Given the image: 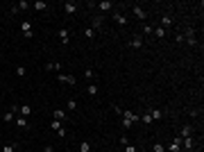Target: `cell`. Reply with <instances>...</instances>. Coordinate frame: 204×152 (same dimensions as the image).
Returning a JSON list of instances; mask_svg holds the SVG:
<instances>
[{"instance_id":"obj_20","label":"cell","mask_w":204,"mask_h":152,"mask_svg":"<svg viewBox=\"0 0 204 152\" xmlns=\"http://www.w3.org/2000/svg\"><path fill=\"white\" fill-rule=\"evenodd\" d=\"M50 127H52V132L57 134V132H59V129H64V123H61V120H55V118H52V123H50Z\"/></svg>"},{"instance_id":"obj_9","label":"cell","mask_w":204,"mask_h":152,"mask_svg":"<svg viewBox=\"0 0 204 152\" xmlns=\"http://www.w3.org/2000/svg\"><path fill=\"white\" fill-rule=\"evenodd\" d=\"M45 71H50V73L55 71V73H59V71H61V64H59V61H48V64H45Z\"/></svg>"},{"instance_id":"obj_19","label":"cell","mask_w":204,"mask_h":152,"mask_svg":"<svg viewBox=\"0 0 204 152\" xmlns=\"http://www.w3.org/2000/svg\"><path fill=\"white\" fill-rule=\"evenodd\" d=\"M193 145H195V141H193V136H186V139H184V150H193Z\"/></svg>"},{"instance_id":"obj_3","label":"cell","mask_w":204,"mask_h":152,"mask_svg":"<svg viewBox=\"0 0 204 152\" xmlns=\"http://www.w3.org/2000/svg\"><path fill=\"white\" fill-rule=\"evenodd\" d=\"M91 23H93L91 27L98 32V30H102V27H104V18H102L100 14H93V16H91Z\"/></svg>"},{"instance_id":"obj_17","label":"cell","mask_w":204,"mask_h":152,"mask_svg":"<svg viewBox=\"0 0 204 152\" xmlns=\"http://www.w3.org/2000/svg\"><path fill=\"white\" fill-rule=\"evenodd\" d=\"M86 91H89V96H91V98H95V96H98V91H100V89H98V84H95V82H91V84H89V89H86Z\"/></svg>"},{"instance_id":"obj_11","label":"cell","mask_w":204,"mask_h":152,"mask_svg":"<svg viewBox=\"0 0 204 152\" xmlns=\"http://www.w3.org/2000/svg\"><path fill=\"white\" fill-rule=\"evenodd\" d=\"M132 9H134V16L139 18V21H145V18H148V14H145V12H143V9H141L139 5H134Z\"/></svg>"},{"instance_id":"obj_22","label":"cell","mask_w":204,"mask_h":152,"mask_svg":"<svg viewBox=\"0 0 204 152\" xmlns=\"http://www.w3.org/2000/svg\"><path fill=\"white\" fill-rule=\"evenodd\" d=\"M150 116H152V120H161V118H163V111H161V109H152Z\"/></svg>"},{"instance_id":"obj_7","label":"cell","mask_w":204,"mask_h":152,"mask_svg":"<svg viewBox=\"0 0 204 152\" xmlns=\"http://www.w3.org/2000/svg\"><path fill=\"white\" fill-rule=\"evenodd\" d=\"M95 7H98V9H100V12H111V9H113L116 5L111 3V0H109V3H107V0H104V3H98V5H95Z\"/></svg>"},{"instance_id":"obj_35","label":"cell","mask_w":204,"mask_h":152,"mask_svg":"<svg viewBox=\"0 0 204 152\" xmlns=\"http://www.w3.org/2000/svg\"><path fill=\"white\" fill-rule=\"evenodd\" d=\"M175 41H177V43H184V34H175Z\"/></svg>"},{"instance_id":"obj_31","label":"cell","mask_w":204,"mask_h":152,"mask_svg":"<svg viewBox=\"0 0 204 152\" xmlns=\"http://www.w3.org/2000/svg\"><path fill=\"white\" fill-rule=\"evenodd\" d=\"M152 152H163V145H161V143H154V145H152Z\"/></svg>"},{"instance_id":"obj_14","label":"cell","mask_w":204,"mask_h":152,"mask_svg":"<svg viewBox=\"0 0 204 152\" xmlns=\"http://www.w3.org/2000/svg\"><path fill=\"white\" fill-rule=\"evenodd\" d=\"M64 12L66 14H75L77 12V3H64Z\"/></svg>"},{"instance_id":"obj_12","label":"cell","mask_w":204,"mask_h":152,"mask_svg":"<svg viewBox=\"0 0 204 152\" xmlns=\"http://www.w3.org/2000/svg\"><path fill=\"white\" fill-rule=\"evenodd\" d=\"M191 134H193V127H191V125H184V127L179 129L177 136H179V139H186V136H191Z\"/></svg>"},{"instance_id":"obj_30","label":"cell","mask_w":204,"mask_h":152,"mask_svg":"<svg viewBox=\"0 0 204 152\" xmlns=\"http://www.w3.org/2000/svg\"><path fill=\"white\" fill-rule=\"evenodd\" d=\"M68 109H71V111H75V109H77V100H73V98L68 100Z\"/></svg>"},{"instance_id":"obj_18","label":"cell","mask_w":204,"mask_h":152,"mask_svg":"<svg viewBox=\"0 0 204 152\" xmlns=\"http://www.w3.org/2000/svg\"><path fill=\"white\" fill-rule=\"evenodd\" d=\"M170 25H172V16H170V14H166V16L161 18V27L166 30V27H170Z\"/></svg>"},{"instance_id":"obj_36","label":"cell","mask_w":204,"mask_h":152,"mask_svg":"<svg viewBox=\"0 0 204 152\" xmlns=\"http://www.w3.org/2000/svg\"><path fill=\"white\" fill-rule=\"evenodd\" d=\"M43 152H55V150H52V148H50V145H48V148H45V150H43Z\"/></svg>"},{"instance_id":"obj_27","label":"cell","mask_w":204,"mask_h":152,"mask_svg":"<svg viewBox=\"0 0 204 152\" xmlns=\"http://www.w3.org/2000/svg\"><path fill=\"white\" fill-rule=\"evenodd\" d=\"M84 36H86V39H93V36H95V30H93V27H86V30H84Z\"/></svg>"},{"instance_id":"obj_23","label":"cell","mask_w":204,"mask_h":152,"mask_svg":"<svg viewBox=\"0 0 204 152\" xmlns=\"http://www.w3.org/2000/svg\"><path fill=\"white\" fill-rule=\"evenodd\" d=\"M84 77L93 82V80H95V71H93V68H84Z\"/></svg>"},{"instance_id":"obj_37","label":"cell","mask_w":204,"mask_h":152,"mask_svg":"<svg viewBox=\"0 0 204 152\" xmlns=\"http://www.w3.org/2000/svg\"><path fill=\"white\" fill-rule=\"evenodd\" d=\"M179 152H188V150H179Z\"/></svg>"},{"instance_id":"obj_25","label":"cell","mask_w":204,"mask_h":152,"mask_svg":"<svg viewBox=\"0 0 204 152\" xmlns=\"http://www.w3.org/2000/svg\"><path fill=\"white\" fill-rule=\"evenodd\" d=\"M14 118H16V113H14V111H7L5 116H3V120H5V123H14Z\"/></svg>"},{"instance_id":"obj_34","label":"cell","mask_w":204,"mask_h":152,"mask_svg":"<svg viewBox=\"0 0 204 152\" xmlns=\"http://www.w3.org/2000/svg\"><path fill=\"white\" fill-rule=\"evenodd\" d=\"M125 152H136V148L132 143H127V145H125Z\"/></svg>"},{"instance_id":"obj_2","label":"cell","mask_w":204,"mask_h":152,"mask_svg":"<svg viewBox=\"0 0 204 152\" xmlns=\"http://www.w3.org/2000/svg\"><path fill=\"white\" fill-rule=\"evenodd\" d=\"M57 80H59L61 84H68V86H75V84H77L75 75H68V73H59V75H57Z\"/></svg>"},{"instance_id":"obj_15","label":"cell","mask_w":204,"mask_h":152,"mask_svg":"<svg viewBox=\"0 0 204 152\" xmlns=\"http://www.w3.org/2000/svg\"><path fill=\"white\" fill-rule=\"evenodd\" d=\"M52 116H55V120H61V123H64V120L68 118V116H66V111H64V109H55V113H52Z\"/></svg>"},{"instance_id":"obj_6","label":"cell","mask_w":204,"mask_h":152,"mask_svg":"<svg viewBox=\"0 0 204 152\" xmlns=\"http://www.w3.org/2000/svg\"><path fill=\"white\" fill-rule=\"evenodd\" d=\"M145 45V41H143V36H134V39L129 41V48H134V50H141Z\"/></svg>"},{"instance_id":"obj_8","label":"cell","mask_w":204,"mask_h":152,"mask_svg":"<svg viewBox=\"0 0 204 152\" xmlns=\"http://www.w3.org/2000/svg\"><path fill=\"white\" fill-rule=\"evenodd\" d=\"M18 113H21L23 118L32 116V107H30V104H21V107H18Z\"/></svg>"},{"instance_id":"obj_10","label":"cell","mask_w":204,"mask_h":152,"mask_svg":"<svg viewBox=\"0 0 204 152\" xmlns=\"http://www.w3.org/2000/svg\"><path fill=\"white\" fill-rule=\"evenodd\" d=\"M113 21L118 23V25H127V16L120 14V12H113Z\"/></svg>"},{"instance_id":"obj_32","label":"cell","mask_w":204,"mask_h":152,"mask_svg":"<svg viewBox=\"0 0 204 152\" xmlns=\"http://www.w3.org/2000/svg\"><path fill=\"white\" fill-rule=\"evenodd\" d=\"M3 152H16V145H3Z\"/></svg>"},{"instance_id":"obj_29","label":"cell","mask_w":204,"mask_h":152,"mask_svg":"<svg viewBox=\"0 0 204 152\" xmlns=\"http://www.w3.org/2000/svg\"><path fill=\"white\" fill-rule=\"evenodd\" d=\"M141 120L145 123V125H150V123H152V116H150V113H143V116H141Z\"/></svg>"},{"instance_id":"obj_33","label":"cell","mask_w":204,"mask_h":152,"mask_svg":"<svg viewBox=\"0 0 204 152\" xmlns=\"http://www.w3.org/2000/svg\"><path fill=\"white\" fill-rule=\"evenodd\" d=\"M152 30H154L152 25H143V32H145V34H152Z\"/></svg>"},{"instance_id":"obj_24","label":"cell","mask_w":204,"mask_h":152,"mask_svg":"<svg viewBox=\"0 0 204 152\" xmlns=\"http://www.w3.org/2000/svg\"><path fill=\"white\" fill-rule=\"evenodd\" d=\"M14 7L18 9V12H23V9H27V7H30V3H27V0H21V3H16Z\"/></svg>"},{"instance_id":"obj_26","label":"cell","mask_w":204,"mask_h":152,"mask_svg":"<svg viewBox=\"0 0 204 152\" xmlns=\"http://www.w3.org/2000/svg\"><path fill=\"white\" fill-rule=\"evenodd\" d=\"M80 152H91V143H89V141H82V143H80Z\"/></svg>"},{"instance_id":"obj_4","label":"cell","mask_w":204,"mask_h":152,"mask_svg":"<svg viewBox=\"0 0 204 152\" xmlns=\"http://www.w3.org/2000/svg\"><path fill=\"white\" fill-rule=\"evenodd\" d=\"M21 32H23L25 39H32V36H34V32H32V23H30V21H23V23H21Z\"/></svg>"},{"instance_id":"obj_16","label":"cell","mask_w":204,"mask_h":152,"mask_svg":"<svg viewBox=\"0 0 204 152\" xmlns=\"http://www.w3.org/2000/svg\"><path fill=\"white\" fill-rule=\"evenodd\" d=\"M152 34L157 36V39H166V30H163L161 25H159V27H154V30H152Z\"/></svg>"},{"instance_id":"obj_5","label":"cell","mask_w":204,"mask_h":152,"mask_svg":"<svg viewBox=\"0 0 204 152\" xmlns=\"http://www.w3.org/2000/svg\"><path fill=\"white\" fill-rule=\"evenodd\" d=\"M61 43H71V32H68V27H59V32H57Z\"/></svg>"},{"instance_id":"obj_28","label":"cell","mask_w":204,"mask_h":152,"mask_svg":"<svg viewBox=\"0 0 204 152\" xmlns=\"http://www.w3.org/2000/svg\"><path fill=\"white\" fill-rule=\"evenodd\" d=\"M25 73H27L25 66H18V68H16V75H18V77H25Z\"/></svg>"},{"instance_id":"obj_13","label":"cell","mask_w":204,"mask_h":152,"mask_svg":"<svg viewBox=\"0 0 204 152\" xmlns=\"http://www.w3.org/2000/svg\"><path fill=\"white\" fill-rule=\"evenodd\" d=\"M14 120H16V125L21 127V129H27V127H30V123H27V118H23V116H16Z\"/></svg>"},{"instance_id":"obj_1","label":"cell","mask_w":204,"mask_h":152,"mask_svg":"<svg viewBox=\"0 0 204 152\" xmlns=\"http://www.w3.org/2000/svg\"><path fill=\"white\" fill-rule=\"evenodd\" d=\"M136 120H141V116H136L134 111H123V127H127V129H129Z\"/></svg>"},{"instance_id":"obj_21","label":"cell","mask_w":204,"mask_h":152,"mask_svg":"<svg viewBox=\"0 0 204 152\" xmlns=\"http://www.w3.org/2000/svg\"><path fill=\"white\" fill-rule=\"evenodd\" d=\"M32 7H34V9H36V12H45V9H48V5H45V3H43V0H36V3H34V5H32Z\"/></svg>"}]
</instances>
